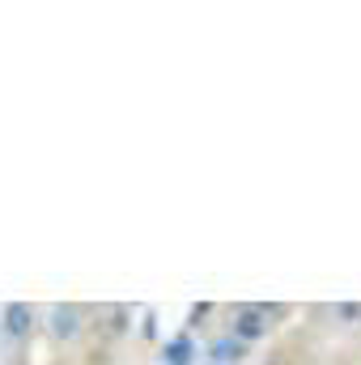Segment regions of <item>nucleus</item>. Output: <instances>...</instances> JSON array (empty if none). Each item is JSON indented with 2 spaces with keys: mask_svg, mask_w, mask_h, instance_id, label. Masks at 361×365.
<instances>
[{
  "mask_svg": "<svg viewBox=\"0 0 361 365\" xmlns=\"http://www.w3.org/2000/svg\"><path fill=\"white\" fill-rule=\"evenodd\" d=\"M187 357H191V344L187 340H171L166 344V361L171 365H187Z\"/></svg>",
  "mask_w": 361,
  "mask_h": 365,
  "instance_id": "nucleus-5",
  "label": "nucleus"
},
{
  "mask_svg": "<svg viewBox=\"0 0 361 365\" xmlns=\"http://www.w3.org/2000/svg\"><path fill=\"white\" fill-rule=\"evenodd\" d=\"M213 357H217V365L238 361V357H243V344H238V340H217V344H213Z\"/></svg>",
  "mask_w": 361,
  "mask_h": 365,
  "instance_id": "nucleus-3",
  "label": "nucleus"
},
{
  "mask_svg": "<svg viewBox=\"0 0 361 365\" xmlns=\"http://www.w3.org/2000/svg\"><path fill=\"white\" fill-rule=\"evenodd\" d=\"M340 319H349V323L361 319V306H340Z\"/></svg>",
  "mask_w": 361,
  "mask_h": 365,
  "instance_id": "nucleus-6",
  "label": "nucleus"
},
{
  "mask_svg": "<svg viewBox=\"0 0 361 365\" xmlns=\"http://www.w3.org/2000/svg\"><path fill=\"white\" fill-rule=\"evenodd\" d=\"M234 331H238V344H247V340H260V336L268 331V323H264V310H260V306H243V310L234 314Z\"/></svg>",
  "mask_w": 361,
  "mask_h": 365,
  "instance_id": "nucleus-1",
  "label": "nucleus"
},
{
  "mask_svg": "<svg viewBox=\"0 0 361 365\" xmlns=\"http://www.w3.org/2000/svg\"><path fill=\"white\" fill-rule=\"evenodd\" d=\"M4 319H9V331H13V336H21V331L30 327V310H26V306H9Z\"/></svg>",
  "mask_w": 361,
  "mask_h": 365,
  "instance_id": "nucleus-4",
  "label": "nucleus"
},
{
  "mask_svg": "<svg viewBox=\"0 0 361 365\" xmlns=\"http://www.w3.org/2000/svg\"><path fill=\"white\" fill-rule=\"evenodd\" d=\"M51 319H56V336H77V310L73 306H60Z\"/></svg>",
  "mask_w": 361,
  "mask_h": 365,
  "instance_id": "nucleus-2",
  "label": "nucleus"
}]
</instances>
